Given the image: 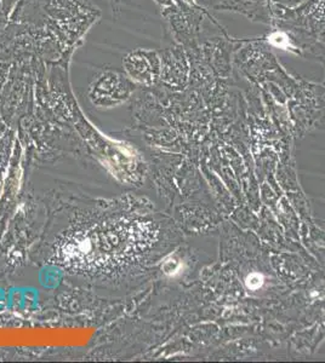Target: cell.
<instances>
[{"instance_id":"1","label":"cell","mask_w":325,"mask_h":363,"mask_svg":"<svg viewBox=\"0 0 325 363\" xmlns=\"http://www.w3.org/2000/svg\"><path fill=\"white\" fill-rule=\"evenodd\" d=\"M216 9H228L247 15L254 21L271 24V0H218Z\"/></svg>"},{"instance_id":"2","label":"cell","mask_w":325,"mask_h":363,"mask_svg":"<svg viewBox=\"0 0 325 363\" xmlns=\"http://www.w3.org/2000/svg\"><path fill=\"white\" fill-rule=\"evenodd\" d=\"M125 66L136 79H152L159 71V59L152 51H136L126 58Z\"/></svg>"},{"instance_id":"3","label":"cell","mask_w":325,"mask_h":363,"mask_svg":"<svg viewBox=\"0 0 325 363\" xmlns=\"http://www.w3.org/2000/svg\"><path fill=\"white\" fill-rule=\"evenodd\" d=\"M262 285V276L260 274H252L247 276V286L250 290H257Z\"/></svg>"},{"instance_id":"4","label":"cell","mask_w":325,"mask_h":363,"mask_svg":"<svg viewBox=\"0 0 325 363\" xmlns=\"http://www.w3.org/2000/svg\"><path fill=\"white\" fill-rule=\"evenodd\" d=\"M305 1H307V0H271V3H276V4L286 6V8H289V9L296 8V6H299L302 3H305Z\"/></svg>"}]
</instances>
